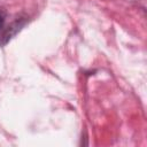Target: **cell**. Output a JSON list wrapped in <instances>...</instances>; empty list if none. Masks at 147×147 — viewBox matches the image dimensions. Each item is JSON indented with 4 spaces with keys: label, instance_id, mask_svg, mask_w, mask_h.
I'll return each instance as SVG.
<instances>
[{
    "label": "cell",
    "instance_id": "6da1fadb",
    "mask_svg": "<svg viewBox=\"0 0 147 147\" xmlns=\"http://www.w3.org/2000/svg\"><path fill=\"white\" fill-rule=\"evenodd\" d=\"M28 21H29V17L25 14H20L9 24H6L3 29L0 31V45L1 46L7 45V42L24 28Z\"/></svg>",
    "mask_w": 147,
    "mask_h": 147
},
{
    "label": "cell",
    "instance_id": "7a4b0ae2",
    "mask_svg": "<svg viewBox=\"0 0 147 147\" xmlns=\"http://www.w3.org/2000/svg\"><path fill=\"white\" fill-rule=\"evenodd\" d=\"M6 18H7V10L3 7H0V31L6 25Z\"/></svg>",
    "mask_w": 147,
    "mask_h": 147
}]
</instances>
